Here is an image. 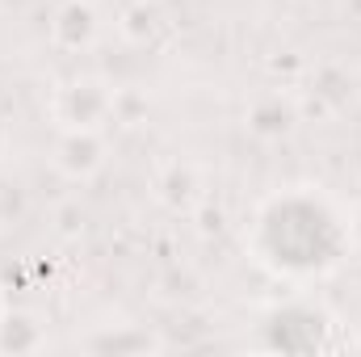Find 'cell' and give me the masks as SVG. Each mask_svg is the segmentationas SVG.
<instances>
[{"instance_id":"obj_10","label":"cell","mask_w":361,"mask_h":357,"mask_svg":"<svg viewBox=\"0 0 361 357\" xmlns=\"http://www.w3.org/2000/svg\"><path fill=\"white\" fill-rule=\"evenodd\" d=\"M349 244H353V253H361V202L349 214Z\"/></svg>"},{"instance_id":"obj_1","label":"cell","mask_w":361,"mask_h":357,"mask_svg":"<svg viewBox=\"0 0 361 357\" xmlns=\"http://www.w3.org/2000/svg\"><path fill=\"white\" fill-rule=\"evenodd\" d=\"M248 253L273 277L315 282L353 253L349 219L319 189H277L252 214Z\"/></svg>"},{"instance_id":"obj_7","label":"cell","mask_w":361,"mask_h":357,"mask_svg":"<svg viewBox=\"0 0 361 357\" xmlns=\"http://www.w3.org/2000/svg\"><path fill=\"white\" fill-rule=\"evenodd\" d=\"M42 345V324L25 311L0 315V353H34Z\"/></svg>"},{"instance_id":"obj_3","label":"cell","mask_w":361,"mask_h":357,"mask_svg":"<svg viewBox=\"0 0 361 357\" xmlns=\"http://www.w3.org/2000/svg\"><path fill=\"white\" fill-rule=\"evenodd\" d=\"M114 114H118V92L101 76H72L51 101V118L59 122V131H105Z\"/></svg>"},{"instance_id":"obj_6","label":"cell","mask_w":361,"mask_h":357,"mask_svg":"<svg viewBox=\"0 0 361 357\" xmlns=\"http://www.w3.org/2000/svg\"><path fill=\"white\" fill-rule=\"evenodd\" d=\"M85 349L89 353H156L160 349V341L152 337V332H143V328H130V324H122V328H105V332H97L85 341Z\"/></svg>"},{"instance_id":"obj_5","label":"cell","mask_w":361,"mask_h":357,"mask_svg":"<svg viewBox=\"0 0 361 357\" xmlns=\"http://www.w3.org/2000/svg\"><path fill=\"white\" fill-rule=\"evenodd\" d=\"M92 38H97V8L89 0H63L51 13V42L59 51H68V55L89 51Z\"/></svg>"},{"instance_id":"obj_8","label":"cell","mask_w":361,"mask_h":357,"mask_svg":"<svg viewBox=\"0 0 361 357\" xmlns=\"http://www.w3.org/2000/svg\"><path fill=\"white\" fill-rule=\"evenodd\" d=\"M290 126H294V109L281 97H265V101H257L248 109V131L257 139H281Z\"/></svg>"},{"instance_id":"obj_9","label":"cell","mask_w":361,"mask_h":357,"mask_svg":"<svg viewBox=\"0 0 361 357\" xmlns=\"http://www.w3.org/2000/svg\"><path fill=\"white\" fill-rule=\"evenodd\" d=\"M160 25H164V17H160V8L147 4V0H135V4L122 13V34H126V42H135V47H147V42L160 34Z\"/></svg>"},{"instance_id":"obj_2","label":"cell","mask_w":361,"mask_h":357,"mask_svg":"<svg viewBox=\"0 0 361 357\" xmlns=\"http://www.w3.org/2000/svg\"><path fill=\"white\" fill-rule=\"evenodd\" d=\"M328 337H332V315L311 298L277 303L257 324V349L265 353H319L328 349Z\"/></svg>"},{"instance_id":"obj_4","label":"cell","mask_w":361,"mask_h":357,"mask_svg":"<svg viewBox=\"0 0 361 357\" xmlns=\"http://www.w3.org/2000/svg\"><path fill=\"white\" fill-rule=\"evenodd\" d=\"M55 169L68 181H89L105 169V139L101 131H63L55 143Z\"/></svg>"}]
</instances>
